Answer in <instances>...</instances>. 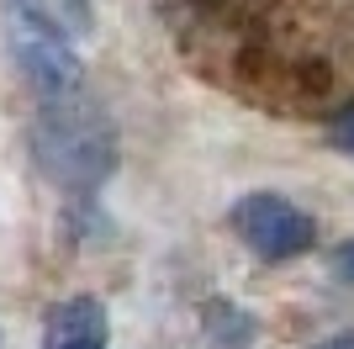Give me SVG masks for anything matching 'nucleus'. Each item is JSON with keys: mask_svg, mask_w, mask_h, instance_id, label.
Here are the masks:
<instances>
[{"mask_svg": "<svg viewBox=\"0 0 354 349\" xmlns=\"http://www.w3.org/2000/svg\"><path fill=\"white\" fill-rule=\"evenodd\" d=\"M32 159L37 170L64 190H95L117 170V132L95 106L80 96L43 101L37 127H32Z\"/></svg>", "mask_w": 354, "mask_h": 349, "instance_id": "obj_1", "label": "nucleus"}, {"mask_svg": "<svg viewBox=\"0 0 354 349\" xmlns=\"http://www.w3.org/2000/svg\"><path fill=\"white\" fill-rule=\"evenodd\" d=\"M6 43H11V64L27 80L37 101H64L85 90V64L74 53L69 32L43 16L32 0H6Z\"/></svg>", "mask_w": 354, "mask_h": 349, "instance_id": "obj_2", "label": "nucleus"}, {"mask_svg": "<svg viewBox=\"0 0 354 349\" xmlns=\"http://www.w3.org/2000/svg\"><path fill=\"white\" fill-rule=\"evenodd\" d=\"M233 233L259 260L281 265V260H296V254L312 249L317 222H312V212L286 202L281 190H249V196H238V206H233Z\"/></svg>", "mask_w": 354, "mask_h": 349, "instance_id": "obj_3", "label": "nucleus"}, {"mask_svg": "<svg viewBox=\"0 0 354 349\" xmlns=\"http://www.w3.org/2000/svg\"><path fill=\"white\" fill-rule=\"evenodd\" d=\"M43 349H106V307L95 296H69L48 318Z\"/></svg>", "mask_w": 354, "mask_h": 349, "instance_id": "obj_4", "label": "nucleus"}, {"mask_svg": "<svg viewBox=\"0 0 354 349\" xmlns=\"http://www.w3.org/2000/svg\"><path fill=\"white\" fill-rule=\"evenodd\" d=\"M333 276H339L344 286H354V238L333 249Z\"/></svg>", "mask_w": 354, "mask_h": 349, "instance_id": "obj_5", "label": "nucleus"}, {"mask_svg": "<svg viewBox=\"0 0 354 349\" xmlns=\"http://www.w3.org/2000/svg\"><path fill=\"white\" fill-rule=\"evenodd\" d=\"M333 143H339L344 154H354V106L339 116V122H333Z\"/></svg>", "mask_w": 354, "mask_h": 349, "instance_id": "obj_6", "label": "nucleus"}, {"mask_svg": "<svg viewBox=\"0 0 354 349\" xmlns=\"http://www.w3.org/2000/svg\"><path fill=\"white\" fill-rule=\"evenodd\" d=\"M317 349H354V334H339V339H323Z\"/></svg>", "mask_w": 354, "mask_h": 349, "instance_id": "obj_7", "label": "nucleus"}]
</instances>
